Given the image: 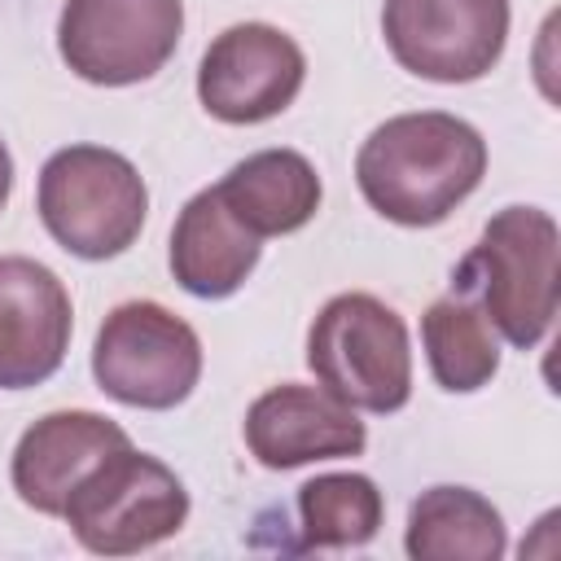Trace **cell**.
<instances>
[{"label": "cell", "mask_w": 561, "mask_h": 561, "mask_svg": "<svg viewBox=\"0 0 561 561\" xmlns=\"http://www.w3.org/2000/svg\"><path fill=\"white\" fill-rule=\"evenodd\" d=\"M421 346L447 394H473L500 373V333L465 294H447L421 316Z\"/></svg>", "instance_id": "2e32d148"}, {"label": "cell", "mask_w": 561, "mask_h": 561, "mask_svg": "<svg viewBox=\"0 0 561 561\" xmlns=\"http://www.w3.org/2000/svg\"><path fill=\"white\" fill-rule=\"evenodd\" d=\"M307 79V57L272 22H237L210 39L197 66V101L210 118L254 127L294 105Z\"/></svg>", "instance_id": "9c48e42d"}, {"label": "cell", "mask_w": 561, "mask_h": 561, "mask_svg": "<svg viewBox=\"0 0 561 561\" xmlns=\"http://www.w3.org/2000/svg\"><path fill=\"white\" fill-rule=\"evenodd\" d=\"M35 210L66 254L105 263L140 237L149 188L123 153L105 145H66L39 167Z\"/></svg>", "instance_id": "3957f363"}, {"label": "cell", "mask_w": 561, "mask_h": 561, "mask_svg": "<svg viewBox=\"0 0 561 561\" xmlns=\"http://www.w3.org/2000/svg\"><path fill=\"white\" fill-rule=\"evenodd\" d=\"M127 430L101 412L88 408H66V412H48L35 425L22 430L18 447H13V491L26 508L44 513V517H61L70 491L118 447H127Z\"/></svg>", "instance_id": "7c38bea8"}, {"label": "cell", "mask_w": 561, "mask_h": 561, "mask_svg": "<svg viewBox=\"0 0 561 561\" xmlns=\"http://www.w3.org/2000/svg\"><path fill=\"white\" fill-rule=\"evenodd\" d=\"M9 193H13V158H9V145L0 140V210L9 206Z\"/></svg>", "instance_id": "ac0fdd59"}, {"label": "cell", "mask_w": 561, "mask_h": 561, "mask_svg": "<svg viewBox=\"0 0 561 561\" xmlns=\"http://www.w3.org/2000/svg\"><path fill=\"white\" fill-rule=\"evenodd\" d=\"M381 35L408 75L473 83L504 57L508 0H386Z\"/></svg>", "instance_id": "ba28073f"}, {"label": "cell", "mask_w": 561, "mask_h": 561, "mask_svg": "<svg viewBox=\"0 0 561 561\" xmlns=\"http://www.w3.org/2000/svg\"><path fill=\"white\" fill-rule=\"evenodd\" d=\"M259 254H263V241L237 224V215L219 202L210 184L193 193L184 210L175 215L167 263L184 294L215 302V298L237 294L250 280V272L259 267Z\"/></svg>", "instance_id": "4fadbf2b"}, {"label": "cell", "mask_w": 561, "mask_h": 561, "mask_svg": "<svg viewBox=\"0 0 561 561\" xmlns=\"http://www.w3.org/2000/svg\"><path fill=\"white\" fill-rule=\"evenodd\" d=\"M307 368L337 403L390 416L412 399L408 324L373 294H337L307 329Z\"/></svg>", "instance_id": "277c9868"}, {"label": "cell", "mask_w": 561, "mask_h": 561, "mask_svg": "<svg viewBox=\"0 0 561 561\" xmlns=\"http://www.w3.org/2000/svg\"><path fill=\"white\" fill-rule=\"evenodd\" d=\"M61 517L88 552L131 557L180 535L188 522V491L171 465L127 443L70 491Z\"/></svg>", "instance_id": "5b68a950"}, {"label": "cell", "mask_w": 561, "mask_h": 561, "mask_svg": "<svg viewBox=\"0 0 561 561\" xmlns=\"http://www.w3.org/2000/svg\"><path fill=\"white\" fill-rule=\"evenodd\" d=\"M219 202L259 241L307 228L320 210V175L298 149H259L241 158L219 184Z\"/></svg>", "instance_id": "5bb4252c"}, {"label": "cell", "mask_w": 561, "mask_h": 561, "mask_svg": "<svg viewBox=\"0 0 561 561\" xmlns=\"http://www.w3.org/2000/svg\"><path fill=\"white\" fill-rule=\"evenodd\" d=\"M184 0H66L57 18L61 61L96 88L153 79L180 48Z\"/></svg>", "instance_id": "52a82bcc"}, {"label": "cell", "mask_w": 561, "mask_h": 561, "mask_svg": "<svg viewBox=\"0 0 561 561\" xmlns=\"http://www.w3.org/2000/svg\"><path fill=\"white\" fill-rule=\"evenodd\" d=\"M381 491L368 473H320L298 486V530L302 548H364L381 530Z\"/></svg>", "instance_id": "e0dca14e"}, {"label": "cell", "mask_w": 561, "mask_h": 561, "mask_svg": "<svg viewBox=\"0 0 561 561\" xmlns=\"http://www.w3.org/2000/svg\"><path fill=\"white\" fill-rule=\"evenodd\" d=\"M245 447L263 469H298L311 460H342L368 447V430L355 408L337 403L320 386H272L245 408Z\"/></svg>", "instance_id": "8fae6325"}, {"label": "cell", "mask_w": 561, "mask_h": 561, "mask_svg": "<svg viewBox=\"0 0 561 561\" xmlns=\"http://www.w3.org/2000/svg\"><path fill=\"white\" fill-rule=\"evenodd\" d=\"M75 307L61 276L26 254L0 259V390L44 386L70 351Z\"/></svg>", "instance_id": "30bf717a"}, {"label": "cell", "mask_w": 561, "mask_h": 561, "mask_svg": "<svg viewBox=\"0 0 561 561\" xmlns=\"http://www.w3.org/2000/svg\"><path fill=\"white\" fill-rule=\"evenodd\" d=\"M403 548L412 561H500L508 530L486 495L469 486H430L408 508Z\"/></svg>", "instance_id": "9a60e30c"}, {"label": "cell", "mask_w": 561, "mask_h": 561, "mask_svg": "<svg viewBox=\"0 0 561 561\" xmlns=\"http://www.w3.org/2000/svg\"><path fill=\"white\" fill-rule=\"evenodd\" d=\"M557 219L539 206H504L486 219L478 245L456 263L451 289L478 302L491 329L530 351L557 320Z\"/></svg>", "instance_id": "7a4b0ae2"}, {"label": "cell", "mask_w": 561, "mask_h": 561, "mask_svg": "<svg viewBox=\"0 0 561 561\" xmlns=\"http://www.w3.org/2000/svg\"><path fill=\"white\" fill-rule=\"evenodd\" d=\"M486 175V140L447 110L394 114L355 153L364 202L399 228L443 224Z\"/></svg>", "instance_id": "6da1fadb"}, {"label": "cell", "mask_w": 561, "mask_h": 561, "mask_svg": "<svg viewBox=\"0 0 561 561\" xmlns=\"http://www.w3.org/2000/svg\"><path fill=\"white\" fill-rule=\"evenodd\" d=\"M92 377L123 408L171 412L202 377V337L162 302H118L96 329Z\"/></svg>", "instance_id": "8992f818"}]
</instances>
